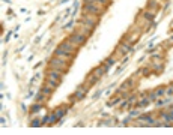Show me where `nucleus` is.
<instances>
[{"label":"nucleus","mask_w":173,"mask_h":135,"mask_svg":"<svg viewBox=\"0 0 173 135\" xmlns=\"http://www.w3.org/2000/svg\"><path fill=\"white\" fill-rule=\"evenodd\" d=\"M51 66H53V68H59V69H62V71L68 69V65H65V60H60V59L51 60Z\"/></svg>","instance_id":"1"},{"label":"nucleus","mask_w":173,"mask_h":135,"mask_svg":"<svg viewBox=\"0 0 173 135\" xmlns=\"http://www.w3.org/2000/svg\"><path fill=\"white\" fill-rule=\"evenodd\" d=\"M84 41H86V38L83 35H72L71 36V42L74 45H81V44H84Z\"/></svg>","instance_id":"2"},{"label":"nucleus","mask_w":173,"mask_h":135,"mask_svg":"<svg viewBox=\"0 0 173 135\" xmlns=\"http://www.w3.org/2000/svg\"><path fill=\"white\" fill-rule=\"evenodd\" d=\"M84 11H89L90 14H101V11H99L96 6H93L92 3H86L84 5Z\"/></svg>","instance_id":"3"},{"label":"nucleus","mask_w":173,"mask_h":135,"mask_svg":"<svg viewBox=\"0 0 173 135\" xmlns=\"http://www.w3.org/2000/svg\"><path fill=\"white\" fill-rule=\"evenodd\" d=\"M57 72H59V71H50V72H48V78H51V80H56V81L60 83L62 77H60V74H57Z\"/></svg>","instance_id":"4"},{"label":"nucleus","mask_w":173,"mask_h":135,"mask_svg":"<svg viewBox=\"0 0 173 135\" xmlns=\"http://www.w3.org/2000/svg\"><path fill=\"white\" fill-rule=\"evenodd\" d=\"M83 95H84V89H83V87H80V89H78V92L75 93V98L81 99V98H83Z\"/></svg>","instance_id":"5"},{"label":"nucleus","mask_w":173,"mask_h":135,"mask_svg":"<svg viewBox=\"0 0 173 135\" xmlns=\"http://www.w3.org/2000/svg\"><path fill=\"white\" fill-rule=\"evenodd\" d=\"M104 71H107V68H104V69L98 68V69H95L93 72H95V75H96V77H99V75H102V74H104Z\"/></svg>","instance_id":"6"},{"label":"nucleus","mask_w":173,"mask_h":135,"mask_svg":"<svg viewBox=\"0 0 173 135\" xmlns=\"http://www.w3.org/2000/svg\"><path fill=\"white\" fill-rule=\"evenodd\" d=\"M38 110H39V105H33V108H32V111L35 112V111H38Z\"/></svg>","instance_id":"7"}]
</instances>
